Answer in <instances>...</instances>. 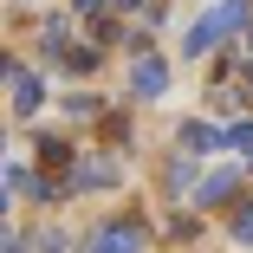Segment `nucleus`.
<instances>
[{
  "label": "nucleus",
  "instance_id": "nucleus-1",
  "mask_svg": "<svg viewBox=\"0 0 253 253\" xmlns=\"http://www.w3.org/2000/svg\"><path fill=\"white\" fill-rule=\"evenodd\" d=\"M240 20H247V0H221L208 20H195V26H188V52H208V45H221Z\"/></svg>",
  "mask_w": 253,
  "mask_h": 253
},
{
  "label": "nucleus",
  "instance_id": "nucleus-2",
  "mask_svg": "<svg viewBox=\"0 0 253 253\" xmlns=\"http://www.w3.org/2000/svg\"><path fill=\"white\" fill-rule=\"evenodd\" d=\"M143 240H149V234H143V221H130V214H124V221H111L104 234H97L84 253H143Z\"/></svg>",
  "mask_w": 253,
  "mask_h": 253
},
{
  "label": "nucleus",
  "instance_id": "nucleus-3",
  "mask_svg": "<svg viewBox=\"0 0 253 253\" xmlns=\"http://www.w3.org/2000/svg\"><path fill=\"white\" fill-rule=\"evenodd\" d=\"M7 91H13V111H20V117L39 104V78H33L26 65H7Z\"/></svg>",
  "mask_w": 253,
  "mask_h": 253
},
{
  "label": "nucleus",
  "instance_id": "nucleus-4",
  "mask_svg": "<svg viewBox=\"0 0 253 253\" xmlns=\"http://www.w3.org/2000/svg\"><path fill=\"white\" fill-rule=\"evenodd\" d=\"M234 182H240V169H221V175H208V182L195 188V201H201V208H214V201H227V195H234Z\"/></svg>",
  "mask_w": 253,
  "mask_h": 253
},
{
  "label": "nucleus",
  "instance_id": "nucleus-5",
  "mask_svg": "<svg viewBox=\"0 0 253 253\" xmlns=\"http://www.w3.org/2000/svg\"><path fill=\"white\" fill-rule=\"evenodd\" d=\"M136 91H143V97H163V91H169V72H163V59H143V65H136Z\"/></svg>",
  "mask_w": 253,
  "mask_h": 253
},
{
  "label": "nucleus",
  "instance_id": "nucleus-6",
  "mask_svg": "<svg viewBox=\"0 0 253 253\" xmlns=\"http://www.w3.org/2000/svg\"><path fill=\"white\" fill-rule=\"evenodd\" d=\"M111 182H117L111 163H78V175H72V188H111Z\"/></svg>",
  "mask_w": 253,
  "mask_h": 253
},
{
  "label": "nucleus",
  "instance_id": "nucleus-7",
  "mask_svg": "<svg viewBox=\"0 0 253 253\" xmlns=\"http://www.w3.org/2000/svg\"><path fill=\"white\" fill-rule=\"evenodd\" d=\"M182 143H188V149H214V143H221V130H214V124H188V130H182Z\"/></svg>",
  "mask_w": 253,
  "mask_h": 253
},
{
  "label": "nucleus",
  "instance_id": "nucleus-8",
  "mask_svg": "<svg viewBox=\"0 0 253 253\" xmlns=\"http://www.w3.org/2000/svg\"><path fill=\"white\" fill-rule=\"evenodd\" d=\"M234 240H247V247H253V208H240V214H234Z\"/></svg>",
  "mask_w": 253,
  "mask_h": 253
},
{
  "label": "nucleus",
  "instance_id": "nucleus-9",
  "mask_svg": "<svg viewBox=\"0 0 253 253\" xmlns=\"http://www.w3.org/2000/svg\"><path fill=\"white\" fill-rule=\"evenodd\" d=\"M234 149H240V156L253 163V124H240V130H234Z\"/></svg>",
  "mask_w": 253,
  "mask_h": 253
},
{
  "label": "nucleus",
  "instance_id": "nucleus-10",
  "mask_svg": "<svg viewBox=\"0 0 253 253\" xmlns=\"http://www.w3.org/2000/svg\"><path fill=\"white\" fill-rule=\"evenodd\" d=\"M104 7H111V0H78V13H91V20L104 13Z\"/></svg>",
  "mask_w": 253,
  "mask_h": 253
}]
</instances>
